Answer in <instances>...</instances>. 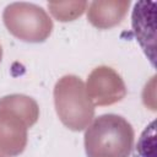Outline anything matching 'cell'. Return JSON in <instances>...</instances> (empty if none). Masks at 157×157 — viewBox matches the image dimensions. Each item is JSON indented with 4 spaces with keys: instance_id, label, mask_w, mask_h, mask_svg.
<instances>
[{
    "instance_id": "obj_1",
    "label": "cell",
    "mask_w": 157,
    "mask_h": 157,
    "mask_svg": "<svg viewBox=\"0 0 157 157\" xmlns=\"http://www.w3.org/2000/svg\"><path fill=\"white\" fill-rule=\"evenodd\" d=\"M134 145V129L121 115L97 117L85 131L87 157H129Z\"/></svg>"
}]
</instances>
